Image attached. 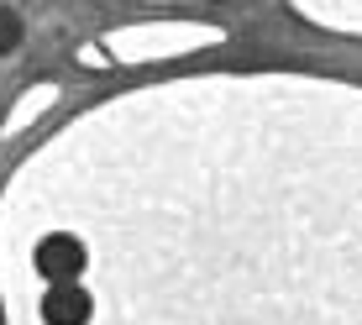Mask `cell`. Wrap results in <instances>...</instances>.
Masks as SVG:
<instances>
[{
	"mask_svg": "<svg viewBox=\"0 0 362 325\" xmlns=\"http://www.w3.org/2000/svg\"><path fill=\"white\" fill-rule=\"evenodd\" d=\"M32 262H37V273H42L47 283H74L84 273V242H79V236H69V231H53V236L37 242Z\"/></svg>",
	"mask_w": 362,
	"mask_h": 325,
	"instance_id": "6da1fadb",
	"label": "cell"
},
{
	"mask_svg": "<svg viewBox=\"0 0 362 325\" xmlns=\"http://www.w3.org/2000/svg\"><path fill=\"white\" fill-rule=\"evenodd\" d=\"M90 315H95V299L79 278L74 283H47V294H42V320L47 325H90Z\"/></svg>",
	"mask_w": 362,
	"mask_h": 325,
	"instance_id": "7a4b0ae2",
	"label": "cell"
},
{
	"mask_svg": "<svg viewBox=\"0 0 362 325\" xmlns=\"http://www.w3.org/2000/svg\"><path fill=\"white\" fill-rule=\"evenodd\" d=\"M16 42H21V16L11 6H0V53H11Z\"/></svg>",
	"mask_w": 362,
	"mask_h": 325,
	"instance_id": "3957f363",
	"label": "cell"
}]
</instances>
